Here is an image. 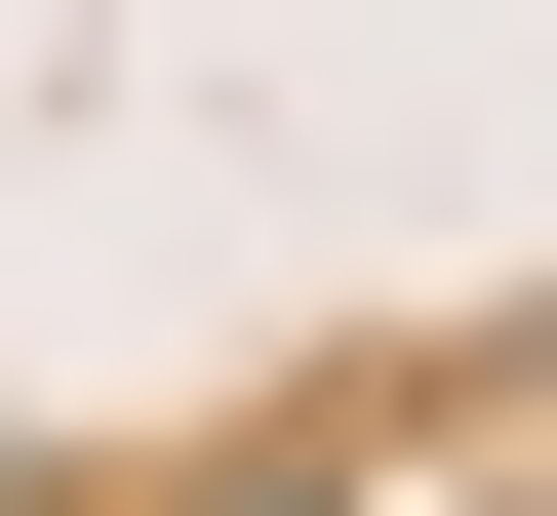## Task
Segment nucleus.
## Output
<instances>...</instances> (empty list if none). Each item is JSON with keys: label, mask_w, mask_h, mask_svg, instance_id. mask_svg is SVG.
Wrapping results in <instances>:
<instances>
[{"label": "nucleus", "mask_w": 557, "mask_h": 516, "mask_svg": "<svg viewBox=\"0 0 557 516\" xmlns=\"http://www.w3.org/2000/svg\"><path fill=\"white\" fill-rule=\"evenodd\" d=\"M0 516H40V477H0Z\"/></svg>", "instance_id": "obj_1"}]
</instances>
